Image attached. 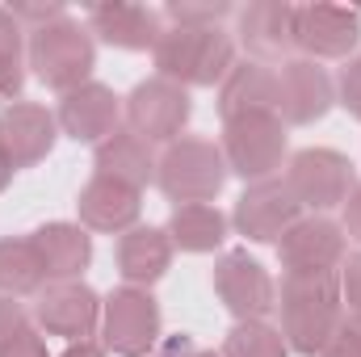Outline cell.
<instances>
[{"label":"cell","instance_id":"cell-7","mask_svg":"<svg viewBox=\"0 0 361 357\" xmlns=\"http://www.w3.org/2000/svg\"><path fill=\"white\" fill-rule=\"evenodd\" d=\"M286 185L294 193V202L311 214H324L332 206H345V198L353 193V160L345 152L332 147H302L286 160Z\"/></svg>","mask_w":361,"mask_h":357},{"label":"cell","instance_id":"cell-6","mask_svg":"<svg viewBox=\"0 0 361 357\" xmlns=\"http://www.w3.org/2000/svg\"><path fill=\"white\" fill-rule=\"evenodd\" d=\"M101 345L114 357H147L160 345V303L143 286H118L101 298Z\"/></svg>","mask_w":361,"mask_h":357},{"label":"cell","instance_id":"cell-8","mask_svg":"<svg viewBox=\"0 0 361 357\" xmlns=\"http://www.w3.org/2000/svg\"><path fill=\"white\" fill-rule=\"evenodd\" d=\"M122 114H126V131H135L147 143L169 147L180 139V131L193 114V101H189V89H180L164 76H152L130 89V97L122 101Z\"/></svg>","mask_w":361,"mask_h":357},{"label":"cell","instance_id":"cell-18","mask_svg":"<svg viewBox=\"0 0 361 357\" xmlns=\"http://www.w3.org/2000/svg\"><path fill=\"white\" fill-rule=\"evenodd\" d=\"M294 8L286 0H257L248 8H240V42L248 51V59L257 63H286V55L294 51Z\"/></svg>","mask_w":361,"mask_h":357},{"label":"cell","instance_id":"cell-1","mask_svg":"<svg viewBox=\"0 0 361 357\" xmlns=\"http://www.w3.org/2000/svg\"><path fill=\"white\" fill-rule=\"evenodd\" d=\"M277 307H281V337L290 353L319 357L345 320L341 269L336 273H286L277 290Z\"/></svg>","mask_w":361,"mask_h":357},{"label":"cell","instance_id":"cell-28","mask_svg":"<svg viewBox=\"0 0 361 357\" xmlns=\"http://www.w3.org/2000/svg\"><path fill=\"white\" fill-rule=\"evenodd\" d=\"M227 13H231L227 0H202V4H193V0H169L164 4V17L173 25H219Z\"/></svg>","mask_w":361,"mask_h":357},{"label":"cell","instance_id":"cell-16","mask_svg":"<svg viewBox=\"0 0 361 357\" xmlns=\"http://www.w3.org/2000/svg\"><path fill=\"white\" fill-rule=\"evenodd\" d=\"M118 118H122V97L109 89V85H80V89L63 92L59 97V109H55V122L68 139L76 143H101L118 131Z\"/></svg>","mask_w":361,"mask_h":357},{"label":"cell","instance_id":"cell-36","mask_svg":"<svg viewBox=\"0 0 361 357\" xmlns=\"http://www.w3.org/2000/svg\"><path fill=\"white\" fill-rule=\"evenodd\" d=\"M156 357H214L210 349H202V345H193L189 337H173V341H164L160 345V353Z\"/></svg>","mask_w":361,"mask_h":357},{"label":"cell","instance_id":"cell-26","mask_svg":"<svg viewBox=\"0 0 361 357\" xmlns=\"http://www.w3.org/2000/svg\"><path fill=\"white\" fill-rule=\"evenodd\" d=\"M25 89V25L0 8V101H17Z\"/></svg>","mask_w":361,"mask_h":357},{"label":"cell","instance_id":"cell-38","mask_svg":"<svg viewBox=\"0 0 361 357\" xmlns=\"http://www.w3.org/2000/svg\"><path fill=\"white\" fill-rule=\"evenodd\" d=\"M13 173H17V169H13V164H8V156L0 152V193L8 189V181H13Z\"/></svg>","mask_w":361,"mask_h":357},{"label":"cell","instance_id":"cell-30","mask_svg":"<svg viewBox=\"0 0 361 357\" xmlns=\"http://www.w3.org/2000/svg\"><path fill=\"white\" fill-rule=\"evenodd\" d=\"M319 357H361V315H345L336 337L328 341V349Z\"/></svg>","mask_w":361,"mask_h":357},{"label":"cell","instance_id":"cell-20","mask_svg":"<svg viewBox=\"0 0 361 357\" xmlns=\"http://www.w3.org/2000/svg\"><path fill=\"white\" fill-rule=\"evenodd\" d=\"M219 114L223 122L240 114H277V68L240 59L219 85Z\"/></svg>","mask_w":361,"mask_h":357},{"label":"cell","instance_id":"cell-29","mask_svg":"<svg viewBox=\"0 0 361 357\" xmlns=\"http://www.w3.org/2000/svg\"><path fill=\"white\" fill-rule=\"evenodd\" d=\"M336 105H345V109L361 122V51L341 68V80H336Z\"/></svg>","mask_w":361,"mask_h":357},{"label":"cell","instance_id":"cell-15","mask_svg":"<svg viewBox=\"0 0 361 357\" xmlns=\"http://www.w3.org/2000/svg\"><path fill=\"white\" fill-rule=\"evenodd\" d=\"M59 139V122L38 101H13L0 109V152L13 169H34L51 156Z\"/></svg>","mask_w":361,"mask_h":357},{"label":"cell","instance_id":"cell-14","mask_svg":"<svg viewBox=\"0 0 361 357\" xmlns=\"http://www.w3.org/2000/svg\"><path fill=\"white\" fill-rule=\"evenodd\" d=\"M277 257L286 273H336L345 261V227L328 214H302L277 240Z\"/></svg>","mask_w":361,"mask_h":357},{"label":"cell","instance_id":"cell-21","mask_svg":"<svg viewBox=\"0 0 361 357\" xmlns=\"http://www.w3.org/2000/svg\"><path fill=\"white\" fill-rule=\"evenodd\" d=\"M30 240H34L51 282H80V273L92 265V236L80 223H63V219L42 223Z\"/></svg>","mask_w":361,"mask_h":357},{"label":"cell","instance_id":"cell-34","mask_svg":"<svg viewBox=\"0 0 361 357\" xmlns=\"http://www.w3.org/2000/svg\"><path fill=\"white\" fill-rule=\"evenodd\" d=\"M0 357H47V341L38 337V328H30V324H25V328H21V332L0 349Z\"/></svg>","mask_w":361,"mask_h":357},{"label":"cell","instance_id":"cell-4","mask_svg":"<svg viewBox=\"0 0 361 357\" xmlns=\"http://www.w3.org/2000/svg\"><path fill=\"white\" fill-rule=\"evenodd\" d=\"M227 160L223 147L214 139H185L164 147V156L156 160V185L164 189V198H173L177 206L189 202H214L227 185Z\"/></svg>","mask_w":361,"mask_h":357},{"label":"cell","instance_id":"cell-27","mask_svg":"<svg viewBox=\"0 0 361 357\" xmlns=\"http://www.w3.org/2000/svg\"><path fill=\"white\" fill-rule=\"evenodd\" d=\"M219 357H290V345H286L281 328H273L265 320H240L227 332Z\"/></svg>","mask_w":361,"mask_h":357},{"label":"cell","instance_id":"cell-31","mask_svg":"<svg viewBox=\"0 0 361 357\" xmlns=\"http://www.w3.org/2000/svg\"><path fill=\"white\" fill-rule=\"evenodd\" d=\"M341 298H345L349 315H361V253L341 261Z\"/></svg>","mask_w":361,"mask_h":357},{"label":"cell","instance_id":"cell-25","mask_svg":"<svg viewBox=\"0 0 361 357\" xmlns=\"http://www.w3.org/2000/svg\"><path fill=\"white\" fill-rule=\"evenodd\" d=\"M47 282L51 277H47V265H42L34 240H21V236L0 240V294L25 298V294H38Z\"/></svg>","mask_w":361,"mask_h":357},{"label":"cell","instance_id":"cell-23","mask_svg":"<svg viewBox=\"0 0 361 357\" xmlns=\"http://www.w3.org/2000/svg\"><path fill=\"white\" fill-rule=\"evenodd\" d=\"M173 265V240L164 227H130L118 240V273L126 277V286H152L160 282Z\"/></svg>","mask_w":361,"mask_h":357},{"label":"cell","instance_id":"cell-35","mask_svg":"<svg viewBox=\"0 0 361 357\" xmlns=\"http://www.w3.org/2000/svg\"><path fill=\"white\" fill-rule=\"evenodd\" d=\"M341 227H345L349 240L361 244V185H353V193L345 198V223H341Z\"/></svg>","mask_w":361,"mask_h":357},{"label":"cell","instance_id":"cell-32","mask_svg":"<svg viewBox=\"0 0 361 357\" xmlns=\"http://www.w3.org/2000/svg\"><path fill=\"white\" fill-rule=\"evenodd\" d=\"M8 13L25 25H34V30H42V25H51V21H59V17H68V8L63 4H8Z\"/></svg>","mask_w":361,"mask_h":357},{"label":"cell","instance_id":"cell-2","mask_svg":"<svg viewBox=\"0 0 361 357\" xmlns=\"http://www.w3.org/2000/svg\"><path fill=\"white\" fill-rule=\"evenodd\" d=\"M152 59L156 72L180 89H214L235 68V42L219 25H169Z\"/></svg>","mask_w":361,"mask_h":357},{"label":"cell","instance_id":"cell-9","mask_svg":"<svg viewBox=\"0 0 361 357\" xmlns=\"http://www.w3.org/2000/svg\"><path fill=\"white\" fill-rule=\"evenodd\" d=\"M361 42V13L341 4H298L294 8V51L302 59H353Z\"/></svg>","mask_w":361,"mask_h":357},{"label":"cell","instance_id":"cell-37","mask_svg":"<svg viewBox=\"0 0 361 357\" xmlns=\"http://www.w3.org/2000/svg\"><path fill=\"white\" fill-rule=\"evenodd\" d=\"M59 357H105V345L101 341H72Z\"/></svg>","mask_w":361,"mask_h":357},{"label":"cell","instance_id":"cell-10","mask_svg":"<svg viewBox=\"0 0 361 357\" xmlns=\"http://www.w3.org/2000/svg\"><path fill=\"white\" fill-rule=\"evenodd\" d=\"M214 294L235 320H265L277 307V286L269 269L257 257H248V248H231L214 261Z\"/></svg>","mask_w":361,"mask_h":357},{"label":"cell","instance_id":"cell-22","mask_svg":"<svg viewBox=\"0 0 361 357\" xmlns=\"http://www.w3.org/2000/svg\"><path fill=\"white\" fill-rule=\"evenodd\" d=\"M92 164H97V177H114V181H122V185H130V189H139V193L156 181V156H152V143L139 139V135L126 131V126H118L109 139L97 143Z\"/></svg>","mask_w":361,"mask_h":357},{"label":"cell","instance_id":"cell-17","mask_svg":"<svg viewBox=\"0 0 361 357\" xmlns=\"http://www.w3.org/2000/svg\"><path fill=\"white\" fill-rule=\"evenodd\" d=\"M76 210H80V227L85 231H101V236H126L139 214H143V193L122 185L114 177H97L80 189L76 198Z\"/></svg>","mask_w":361,"mask_h":357},{"label":"cell","instance_id":"cell-33","mask_svg":"<svg viewBox=\"0 0 361 357\" xmlns=\"http://www.w3.org/2000/svg\"><path fill=\"white\" fill-rule=\"evenodd\" d=\"M25 324H30V320H25V307H21L17 298L0 294V349H4V345H8L21 328H25Z\"/></svg>","mask_w":361,"mask_h":357},{"label":"cell","instance_id":"cell-5","mask_svg":"<svg viewBox=\"0 0 361 357\" xmlns=\"http://www.w3.org/2000/svg\"><path fill=\"white\" fill-rule=\"evenodd\" d=\"M223 160L227 173L244 177L248 185L277 177L286 164V122L277 114H240L223 122Z\"/></svg>","mask_w":361,"mask_h":357},{"label":"cell","instance_id":"cell-24","mask_svg":"<svg viewBox=\"0 0 361 357\" xmlns=\"http://www.w3.org/2000/svg\"><path fill=\"white\" fill-rule=\"evenodd\" d=\"M227 214L210 202H189V206H177L173 219H169V240L180 253H214L223 240H227Z\"/></svg>","mask_w":361,"mask_h":357},{"label":"cell","instance_id":"cell-11","mask_svg":"<svg viewBox=\"0 0 361 357\" xmlns=\"http://www.w3.org/2000/svg\"><path fill=\"white\" fill-rule=\"evenodd\" d=\"M34 320L42 332L68 337V345L92 341V332L101 324V298L85 282H47L34 294Z\"/></svg>","mask_w":361,"mask_h":357},{"label":"cell","instance_id":"cell-12","mask_svg":"<svg viewBox=\"0 0 361 357\" xmlns=\"http://www.w3.org/2000/svg\"><path fill=\"white\" fill-rule=\"evenodd\" d=\"M298 219H302V206L294 202L290 185L281 177L248 185V189L240 193V202H235V214H231L235 231L248 236L252 244H277Z\"/></svg>","mask_w":361,"mask_h":357},{"label":"cell","instance_id":"cell-13","mask_svg":"<svg viewBox=\"0 0 361 357\" xmlns=\"http://www.w3.org/2000/svg\"><path fill=\"white\" fill-rule=\"evenodd\" d=\"M336 105V85L315 59H286L277 68V118L286 126H311Z\"/></svg>","mask_w":361,"mask_h":357},{"label":"cell","instance_id":"cell-19","mask_svg":"<svg viewBox=\"0 0 361 357\" xmlns=\"http://www.w3.org/2000/svg\"><path fill=\"white\" fill-rule=\"evenodd\" d=\"M89 34H97L105 47L118 51H156L160 34H164V13L147 8V4H92L89 8Z\"/></svg>","mask_w":361,"mask_h":357},{"label":"cell","instance_id":"cell-3","mask_svg":"<svg viewBox=\"0 0 361 357\" xmlns=\"http://www.w3.org/2000/svg\"><path fill=\"white\" fill-rule=\"evenodd\" d=\"M25 68H34V76L55 89L59 97L80 85H89L92 68H97V47H92L89 25L59 17L42 30H30L25 38Z\"/></svg>","mask_w":361,"mask_h":357}]
</instances>
